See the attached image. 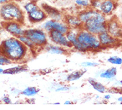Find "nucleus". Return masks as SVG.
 Segmentation results:
<instances>
[{
  "mask_svg": "<svg viewBox=\"0 0 122 110\" xmlns=\"http://www.w3.org/2000/svg\"><path fill=\"white\" fill-rule=\"evenodd\" d=\"M63 20L67 24L69 28H82L83 23L77 16H67Z\"/></svg>",
  "mask_w": 122,
  "mask_h": 110,
  "instance_id": "obj_16",
  "label": "nucleus"
},
{
  "mask_svg": "<svg viewBox=\"0 0 122 110\" xmlns=\"http://www.w3.org/2000/svg\"><path fill=\"white\" fill-rule=\"evenodd\" d=\"M24 35L32 42L36 49L43 48V47L50 42L48 34L41 28H26Z\"/></svg>",
  "mask_w": 122,
  "mask_h": 110,
  "instance_id": "obj_4",
  "label": "nucleus"
},
{
  "mask_svg": "<svg viewBox=\"0 0 122 110\" xmlns=\"http://www.w3.org/2000/svg\"><path fill=\"white\" fill-rule=\"evenodd\" d=\"M116 7V0H91L90 7L99 11L106 17L111 16Z\"/></svg>",
  "mask_w": 122,
  "mask_h": 110,
  "instance_id": "obj_6",
  "label": "nucleus"
},
{
  "mask_svg": "<svg viewBox=\"0 0 122 110\" xmlns=\"http://www.w3.org/2000/svg\"><path fill=\"white\" fill-rule=\"evenodd\" d=\"M87 72V69L86 68H83L82 69L78 70H75L72 72L71 73H70L67 77V81H69V82H71V81H75L79 80L81 77L83 76L85 73Z\"/></svg>",
  "mask_w": 122,
  "mask_h": 110,
  "instance_id": "obj_20",
  "label": "nucleus"
},
{
  "mask_svg": "<svg viewBox=\"0 0 122 110\" xmlns=\"http://www.w3.org/2000/svg\"><path fill=\"white\" fill-rule=\"evenodd\" d=\"M27 69L25 65L21 64V65H18L16 67H13L4 69V74H10V75H13V74H17L22 73L24 71H26Z\"/></svg>",
  "mask_w": 122,
  "mask_h": 110,
  "instance_id": "obj_21",
  "label": "nucleus"
},
{
  "mask_svg": "<svg viewBox=\"0 0 122 110\" xmlns=\"http://www.w3.org/2000/svg\"><path fill=\"white\" fill-rule=\"evenodd\" d=\"M38 7L39 6L37 5L36 3H35L33 1H29L23 6V10L25 11V12L27 14V13L31 12L34 10H36Z\"/></svg>",
  "mask_w": 122,
  "mask_h": 110,
  "instance_id": "obj_24",
  "label": "nucleus"
},
{
  "mask_svg": "<svg viewBox=\"0 0 122 110\" xmlns=\"http://www.w3.org/2000/svg\"><path fill=\"white\" fill-rule=\"evenodd\" d=\"M76 4L77 6L86 9L91 6V0H76Z\"/></svg>",
  "mask_w": 122,
  "mask_h": 110,
  "instance_id": "obj_26",
  "label": "nucleus"
},
{
  "mask_svg": "<svg viewBox=\"0 0 122 110\" xmlns=\"http://www.w3.org/2000/svg\"><path fill=\"white\" fill-rule=\"evenodd\" d=\"M88 83L89 84L93 87V89L96 91L101 93H105L107 91L106 86L102 83H101L100 82H98L96 80L93 78H89L88 79Z\"/></svg>",
  "mask_w": 122,
  "mask_h": 110,
  "instance_id": "obj_18",
  "label": "nucleus"
},
{
  "mask_svg": "<svg viewBox=\"0 0 122 110\" xmlns=\"http://www.w3.org/2000/svg\"><path fill=\"white\" fill-rule=\"evenodd\" d=\"M117 73V68L116 67H112L107 69L102 70L99 73V76L100 78L103 79L112 81L116 78Z\"/></svg>",
  "mask_w": 122,
  "mask_h": 110,
  "instance_id": "obj_17",
  "label": "nucleus"
},
{
  "mask_svg": "<svg viewBox=\"0 0 122 110\" xmlns=\"http://www.w3.org/2000/svg\"><path fill=\"white\" fill-rule=\"evenodd\" d=\"M40 89L36 87H27L21 91V94L26 97H33L39 93Z\"/></svg>",
  "mask_w": 122,
  "mask_h": 110,
  "instance_id": "obj_22",
  "label": "nucleus"
},
{
  "mask_svg": "<svg viewBox=\"0 0 122 110\" xmlns=\"http://www.w3.org/2000/svg\"><path fill=\"white\" fill-rule=\"evenodd\" d=\"M81 23H83L89 22H97L100 23H106L107 17L97 10L92 7H88L81 10L77 15Z\"/></svg>",
  "mask_w": 122,
  "mask_h": 110,
  "instance_id": "obj_5",
  "label": "nucleus"
},
{
  "mask_svg": "<svg viewBox=\"0 0 122 110\" xmlns=\"http://www.w3.org/2000/svg\"><path fill=\"white\" fill-rule=\"evenodd\" d=\"M27 17L29 21L33 23H41L47 19V16L44 10L39 7L31 12L27 13Z\"/></svg>",
  "mask_w": 122,
  "mask_h": 110,
  "instance_id": "obj_13",
  "label": "nucleus"
},
{
  "mask_svg": "<svg viewBox=\"0 0 122 110\" xmlns=\"http://www.w3.org/2000/svg\"><path fill=\"white\" fill-rule=\"evenodd\" d=\"M81 29V28H80ZM79 28H69L66 34V36L71 46L77 41V34L79 32Z\"/></svg>",
  "mask_w": 122,
  "mask_h": 110,
  "instance_id": "obj_19",
  "label": "nucleus"
},
{
  "mask_svg": "<svg viewBox=\"0 0 122 110\" xmlns=\"http://www.w3.org/2000/svg\"><path fill=\"white\" fill-rule=\"evenodd\" d=\"M82 28L95 35H99V34L106 31V23L89 22L83 23Z\"/></svg>",
  "mask_w": 122,
  "mask_h": 110,
  "instance_id": "obj_12",
  "label": "nucleus"
},
{
  "mask_svg": "<svg viewBox=\"0 0 122 110\" xmlns=\"http://www.w3.org/2000/svg\"><path fill=\"white\" fill-rule=\"evenodd\" d=\"M122 96H121V97H119V99H118V101H120V102H121V101H122Z\"/></svg>",
  "mask_w": 122,
  "mask_h": 110,
  "instance_id": "obj_35",
  "label": "nucleus"
},
{
  "mask_svg": "<svg viewBox=\"0 0 122 110\" xmlns=\"http://www.w3.org/2000/svg\"><path fill=\"white\" fill-rule=\"evenodd\" d=\"M71 89L70 87H67V86H61V87H59L56 88V91L59 92V91H67Z\"/></svg>",
  "mask_w": 122,
  "mask_h": 110,
  "instance_id": "obj_29",
  "label": "nucleus"
},
{
  "mask_svg": "<svg viewBox=\"0 0 122 110\" xmlns=\"http://www.w3.org/2000/svg\"><path fill=\"white\" fill-rule=\"evenodd\" d=\"M3 27L8 34L11 36L18 37L24 34L26 28L24 27V23L18 22H3Z\"/></svg>",
  "mask_w": 122,
  "mask_h": 110,
  "instance_id": "obj_9",
  "label": "nucleus"
},
{
  "mask_svg": "<svg viewBox=\"0 0 122 110\" xmlns=\"http://www.w3.org/2000/svg\"><path fill=\"white\" fill-rule=\"evenodd\" d=\"M107 61L109 63L112 64H114V65H121L122 64V58L117 57V56H112V57H109L107 59Z\"/></svg>",
  "mask_w": 122,
  "mask_h": 110,
  "instance_id": "obj_25",
  "label": "nucleus"
},
{
  "mask_svg": "<svg viewBox=\"0 0 122 110\" xmlns=\"http://www.w3.org/2000/svg\"><path fill=\"white\" fill-rule=\"evenodd\" d=\"M72 104V102L71 101H66L64 102V105H71V104Z\"/></svg>",
  "mask_w": 122,
  "mask_h": 110,
  "instance_id": "obj_33",
  "label": "nucleus"
},
{
  "mask_svg": "<svg viewBox=\"0 0 122 110\" xmlns=\"http://www.w3.org/2000/svg\"><path fill=\"white\" fill-rule=\"evenodd\" d=\"M100 64L97 62H93V61H85L81 64V66L83 68H89V67H97L99 66Z\"/></svg>",
  "mask_w": 122,
  "mask_h": 110,
  "instance_id": "obj_28",
  "label": "nucleus"
},
{
  "mask_svg": "<svg viewBox=\"0 0 122 110\" xmlns=\"http://www.w3.org/2000/svg\"><path fill=\"white\" fill-rule=\"evenodd\" d=\"M106 32L116 38L121 39L122 38V26L117 18L112 17L107 19L106 22Z\"/></svg>",
  "mask_w": 122,
  "mask_h": 110,
  "instance_id": "obj_10",
  "label": "nucleus"
},
{
  "mask_svg": "<svg viewBox=\"0 0 122 110\" xmlns=\"http://www.w3.org/2000/svg\"><path fill=\"white\" fill-rule=\"evenodd\" d=\"M40 28L47 33L52 30H56L61 33L66 34L69 29V26L64 20H56L53 19H46L41 22Z\"/></svg>",
  "mask_w": 122,
  "mask_h": 110,
  "instance_id": "obj_7",
  "label": "nucleus"
},
{
  "mask_svg": "<svg viewBox=\"0 0 122 110\" xmlns=\"http://www.w3.org/2000/svg\"><path fill=\"white\" fill-rule=\"evenodd\" d=\"M3 72H4V69H3V68H1L0 67V75L1 74H3Z\"/></svg>",
  "mask_w": 122,
  "mask_h": 110,
  "instance_id": "obj_34",
  "label": "nucleus"
},
{
  "mask_svg": "<svg viewBox=\"0 0 122 110\" xmlns=\"http://www.w3.org/2000/svg\"><path fill=\"white\" fill-rule=\"evenodd\" d=\"M48 38L49 42L51 43L59 45L60 46L66 48L67 49H71V44L69 43L66 36V34L61 33L56 30H52L48 32Z\"/></svg>",
  "mask_w": 122,
  "mask_h": 110,
  "instance_id": "obj_8",
  "label": "nucleus"
},
{
  "mask_svg": "<svg viewBox=\"0 0 122 110\" xmlns=\"http://www.w3.org/2000/svg\"><path fill=\"white\" fill-rule=\"evenodd\" d=\"M77 41L81 45L84 52H97L102 49L97 35L91 33L83 28L79 29Z\"/></svg>",
  "mask_w": 122,
  "mask_h": 110,
  "instance_id": "obj_3",
  "label": "nucleus"
},
{
  "mask_svg": "<svg viewBox=\"0 0 122 110\" xmlns=\"http://www.w3.org/2000/svg\"><path fill=\"white\" fill-rule=\"evenodd\" d=\"M43 49L48 53L51 54H59V55H63L67 53L68 49L62 46H60L59 45H56L55 44L49 43L46 44L43 47Z\"/></svg>",
  "mask_w": 122,
  "mask_h": 110,
  "instance_id": "obj_14",
  "label": "nucleus"
},
{
  "mask_svg": "<svg viewBox=\"0 0 122 110\" xmlns=\"http://www.w3.org/2000/svg\"><path fill=\"white\" fill-rule=\"evenodd\" d=\"M44 12L46 13L47 17H50V19H53L56 20H63L62 19V13H61L59 11L52 7L45 5L42 7Z\"/></svg>",
  "mask_w": 122,
  "mask_h": 110,
  "instance_id": "obj_15",
  "label": "nucleus"
},
{
  "mask_svg": "<svg viewBox=\"0 0 122 110\" xmlns=\"http://www.w3.org/2000/svg\"><path fill=\"white\" fill-rule=\"evenodd\" d=\"M0 52L4 54L12 63L26 62L33 53L18 38L11 36L1 42Z\"/></svg>",
  "mask_w": 122,
  "mask_h": 110,
  "instance_id": "obj_1",
  "label": "nucleus"
},
{
  "mask_svg": "<svg viewBox=\"0 0 122 110\" xmlns=\"http://www.w3.org/2000/svg\"><path fill=\"white\" fill-rule=\"evenodd\" d=\"M11 63H12V62L9 58H7L4 54L0 52V67L10 65Z\"/></svg>",
  "mask_w": 122,
  "mask_h": 110,
  "instance_id": "obj_27",
  "label": "nucleus"
},
{
  "mask_svg": "<svg viewBox=\"0 0 122 110\" xmlns=\"http://www.w3.org/2000/svg\"><path fill=\"white\" fill-rule=\"evenodd\" d=\"M2 101H3L4 104H10L12 103L11 99L8 96H6V95H5V96L2 98Z\"/></svg>",
  "mask_w": 122,
  "mask_h": 110,
  "instance_id": "obj_30",
  "label": "nucleus"
},
{
  "mask_svg": "<svg viewBox=\"0 0 122 110\" xmlns=\"http://www.w3.org/2000/svg\"><path fill=\"white\" fill-rule=\"evenodd\" d=\"M97 36L102 48H113L118 46L120 44V39L112 36L106 31L99 34Z\"/></svg>",
  "mask_w": 122,
  "mask_h": 110,
  "instance_id": "obj_11",
  "label": "nucleus"
},
{
  "mask_svg": "<svg viewBox=\"0 0 122 110\" xmlns=\"http://www.w3.org/2000/svg\"><path fill=\"white\" fill-rule=\"evenodd\" d=\"M104 99L106 100H109L111 99V95H109V94H106V95H104Z\"/></svg>",
  "mask_w": 122,
  "mask_h": 110,
  "instance_id": "obj_32",
  "label": "nucleus"
},
{
  "mask_svg": "<svg viewBox=\"0 0 122 110\" xmlns=\"http://www.w3.org/2000/svg\"><path fill=\"white\" fill-rule=\"evenodd\" d=\"M0 18L3 22H18L24 23L25 14L16 1H11L0 6Z\"/></svg>",
  "mask_w": 122,
  "mask_h": 110,
  "instance_id": "obj_2",
  "label": "nucleus"
},
{
  "mask_svg": "<svg viewBox=\"0 0 122 110\" xmlns=\"http://www.w3.org/2000/svg\"><path fill=\"white\" fill-rule=\"evenodd\" d=\"M17 0H0V6L3 5L4 3L11 2V1H17Z\"/></svg>",
  "mask_w": 122,
  "mask_h": 110,
  "instance_id": "obj_31",
  "label": "nucleus"
},
{
  "mask_svg": "<svg viewBox=\"0 0 122 110\" xmlns=\"http://www.w3.org/2000/svg\"><path fill=\"white\" fill-rule=\"evenodd\" d=\"M18 38H19V40H20L22 43L24 44H25L28 48H30V50H31L32 52L36 50V48L34 46V44L32 43V42H31L27 37L25 36L24 34L22 35V36H21L18 37Z\"/></svg>",
  "mask_w": 122,
  "mask_h": 110,
  "instance_id": "obj_23",
  "label": "nucleus"
}]
</instances>
